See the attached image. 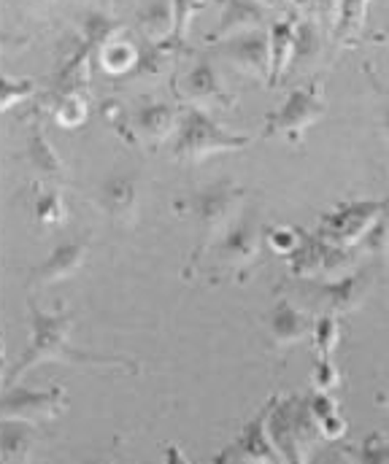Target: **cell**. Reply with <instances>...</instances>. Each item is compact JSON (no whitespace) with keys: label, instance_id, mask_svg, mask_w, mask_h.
I'll list each match as a JSON object with an SVG mask.
<instances>
[{"label":"cell","instance_id":"obj_12","mask_svg":"<svg viewBox=\"0 0 389 464\" xmlns=\"http://www.w3.org/2000/svg\"><path fill=\"white\" fill-rule=\"evenodd\" d=\"M267 438L284 464H306L303 449L295 435V394L273 397L267 413Z\"/></svg>","mask_w":389,"mask_h":464},{"label":"cell","instance_id":"obj_7","mask_svg":"<svg viewBox=\"0 0 389 464\" xmlns=\"http://www.w3.org/2000/svg\"><path fill=\"white\" fill-rule=\"evenodd\" d=\"M265 243V230L259 225V219L255 214L241 217L230 230L225 232L214 248V270L236 276L241 270H249L255 265V259L259 256V248Z\"/></svg>","mask_w":389,"mask_h":464},{"label":"cell","instance_id":"obj_30","mask_svg":"<svg viewBox=\"0 0 389 464\" xmlns=\"http://www.w3.org/2000/svg\"><path fill=\"white\" fill-rule=\"evenodd\" d=\"M52 114L65 127H79L87 119V103L82 95H57Z\"/></svg>","mask_w":389,"mask_h":464},{"label":"cell","instance_id":"obj_2","mask_svg":"<svg viewBox=\"0 0 389 464\" xmlns=\"http://www.w3.org/2000/svg\"><path fill=\"white\" fill-rule=\"evenodd\" d=\"M244 198H247L244 187H238L233 179H217L190 198V203H187L190 214L200 227V251H198L195 262H200V256L209 251V246L217 243L241 219Z\"/></svg>","mask_w":389,"mask_h":464},{"label":"cell","instance_id":"obj_38","mask_svg":"<svg viewBox=\"0 0 389 464\" xmlns=\"http://www.w3.org/2000/svg\"><path fill=\"white\" fill-rule=\"evenodd\" d=\"M82 464H114V459L112 457H98V459H87V462Z\"/></svg>","mask_w":389,"mask_h":464},{"label":"cell","instance_id":"obj_25","mask_svg":"<svg viewBox=\"0 0 389 464\" xmlns=\"http://www.w3.org/2000/svg\"><path fill=\"white\" fill-rule=\"evenodd\" d=\"M141 60V52L128 44V41H120V38H112L103 49H101V63H103V71L112 73V76H125L130 71H135Z\"/></svg>","mask_w":389,"mask_h":464},{"label":"cell","instance_id":"obj_17","mask_svg":"<svg viewBox=\"0 0 389 464\" xmlns=\"http://www.w3.org/2000/svg\"><path fill=\"white\" fill-rule=\"evenodd\" d=\"M98 206H101V211L112 222H117L122 227L132 225L135 217H138V187H135V179H130V176H112L101 187V192H98Z\"/></svg>","mask_w":389,"mask_h":464},{"label":"cell","instance_id":"obj_10","mask_svg":"<svg viewBox=\"0 0 389 464\" xmlns=\"http://www.w3.org/2000/svg\"><path fill=\"white\" fill-rule=\"evenodd\" d=\"M219 57L252 79L267 76V84H270V38L265 30H255V33L230 38V41H222Z\"/></svg>","mask_w":389,"mask_h":464},{"label":"cell","instance_id":"obj_36","mask_svg":"<svg viewBox=\"0 0 389 464\" xmlns=\"http://www.w3.org/2000/svg\"><path fill=\"white\" fill-rule=\"evenodd\" d=\"M162 464H192V462L184 457V451H181L179 446H173V443H170V446L165 449V462Z\"/></svg>","mask_w":389,"mask_h":464},{"label":"cell","instance_id":"obj_33","mask_svg":"<svg viewBox=\"0 0 389 464\" xmlns=\"http://www.w3.org/2000/svg\"><path fill=\"white\" fill-rule=\"evenodd\" d=\"M357 464H389V440L382 435H371L357 449Z\"/></svg>","mask_w":389,"mask_h":464},{"label":"cell","instance_id":"obj_23","mask_svg":"<svg viewBox=\"0 0 389 464\" xmlns=\"http://www.w3.org/2000/svg\"><path fill=\"white\" fill-rule=\"evenodd\" d=\"M308 408H311V416H314V421H316V427H319L322 440L338 443V440L346 435L349 424H346V419L341 416L338 402H336L330 394H319V392L308 394Z\"/></svg>","mask_w":389,"mask_h":464},{"label":"cell","instance_id":"obj_6","mask_svg":"<svg viewBox=\"0 0 389 464\" xmlns=\"http://www.w3.org/2000/svg\"><path fill=\"white\" fill-rule=\"evenodd\" d=\"M352 265H355V256L346 248L319 237L316 232H303V243H300L297 254L289 256V270L297 278L333 281V278L346 276Z\"/></svg>","mask_w":389,"mask_h":464},{"label":"cell","instance_id":"obj_9","mask_svg":"<svg viewBox=\"0 0 389 464\" xmlns=\"http://www.w3.org/2000/svg\"><path fill=\"white\" fill-rule=\"evenodd\" d=\"M267 413H270V402H265L258 416L244 424L238 438L219 454V459L214 464H284L267 438Z\"/></svg>","mask_w":389,"mask_h":464},{"label":"cell","instance_id":"obj_24","mask_svg":"<svg viewBox=\"0 0 389 464\" xmlns=\"http://www.w3.org/2000/svg\"><path fill=\"white\" fill-rule=\"evenodd\" d=\"M365 16H368V3H341L336 24H333V41L341 46L352 44L363 33Z\"/></svg>","mask_w":389,"mask_h":464},{"label":"cell","instance_id":"obj_22","mask_svg":"<svg viewBox=\"0 0 389 464\" xmlns=\"http://www.w3.org/2000/svg\"><path fill=\"white\" fill-rule=\"evenodd\" d=\"M297 22L300 19H295L289 14L284 19H276L267 30V38H270V84H276L281 79V73L292 65Z\"/></svg>","mask_w":389,"mask_h":464},{"label":"cell","instance_id":"obj_40","mask_svg":"<svg viewBox=\"0 0 389 464\" xmlns=\"http://www.w3.org/2000/svg\"><path fill=\"white\" fill-rule=\"evenodd\" d=\"M233 464H249V462H233Z\"/></svg>","mask_w":389,"mask_h":464},{"label":"cell","instance_id":"obj_14","mask_svg":"<svg viewBox=\"0 0 389 464\" xmlns=\"http://www.w3.org/2000/svg\"><path fill=\"white\" fill-rule=\"evenodd\" d=\"M368 289H371V276L355 270V273H346V276H341V278L316 284V286H314V297L327 308V314L338 316V314L357 311V308L363 305Z\"/></svg>","mask_w":389,"mask_h":464},{"label":"cell","instance_id":"obj_20","mask_svg":"<svg viewBox=\"0 0 389 464\" xmlns=\"http://www.w3.org/2000/svg\"><path fill=\"white\" fill-rule=\"evenodd\" d=\"M38 443V424L3 421L0 424V459L3 464H30Z\"/></svg>","mask_w":389,"mask_h":464},{"label":"cell","instance_id":"obj_27","mask_svg":"<svg viewBox=\"0 0 389 464\" xmlns=\"http://www.w3.org/2000/svg\"><path fill=\"white\" fill-rule=\"evenodd\" d=\"M68 219L60 187H46L35 198V222L44 227H60Z\"/></svg>","mask_w":389,"mask_h":464},{"label":"cell","instance_id":"obj_26","mask_svg":"<svg viewBox=\"0 0 389 464\" xmlns=\"http://www.w3.org/2000/svg\"><path fill=\"white\" fill-rule=\"evenodd\" d=\"M322 30L316 22L311 19H300L297 22V35H295V54H292V68L308 65L311 60L319 57L322 52Z\"/></svg>","mask_w":389,"mask_h":464},{"label":"cell","instance_id":"obj_5","mask_svg":"<svg viewBox=\"0 0 389 464\" xmlns=\"http://www.w3.org/2000/svg\"><path fill=\"white\" fill-rule=\"evenodd\" d=\"M325 109L327 106L319 95V84L295 87L276 111L265 116L262 138H287L289 143H300L306 130L319 121Z\"/></svg>","mask_w":389,"mask_h":464},{"label":"cell","instance_id":"obj_34","mask_svg":"<svg viewBox=\"0 0 389 464\" xmlns=\"http://www.w3.org/2000/svg\"><path fill=\"white\" fill-rule=\"evenodd\" d=\"M363 246L368 248V251H387L389 248V211L379 219V225L371 230V235L363 240Z\"/></svg>","mask_w":389,"mask_h":464},{"label":"cell","instance_id":"obj_39","mask_svg":"<svg viewBox=\"0 0 389 464\" xmlns=\"http://www.w3.org/2000/svg\"><path fill=\"white\" fill-rule=\"evenodd\" d=\"M384 41H387V44H389V30H387V35H384Z\"/></svg>","mask_w":389,"mask_h":464},{"label":"cell","instance_id":"obj_29","mask_svg":"<svg viewBox=\"0 0 389 464\" xmlns=\"http://www.w3.org/2000/svg\"><path fill=\"white\" fill-rule=\"evenodd\" d=\"M303 243V232L295 230V227H270L265 230V246L273 251V254H281V256H295L297 248Z\"/></svg>","mask_w":389,"mask_h":464},{"label":"cell","instance_id":"obj_31","mask_svg":"<svg viewBox=\"0 0 389 464\" xmlns=\"http://www.w3.org/2000/svg\"><path fill=\"white\" fill-rule=\"evenodd\" d=\"M311 383H314V392H319V394H330L341 386V372L333 364V359H316L314 372H311Z\"/></svg>","mask_w":389,"mask_h":464},{"label":"cell","instance_id":"obj_21","mask_svg":"<svg viewBox=\"0 0 389 464\" xmlns=\"http://www.w3.org/2000/svg\"><path fill=\"white\" fill-rule=\"evenodd\" d=\"M138 27L143 33V38L154 46H160L162 41H168L176 27H179V8L176 3H165V0H157V3H143L138 5Z\"/></svg>","mask_w":389,"mask_h":464},{"label":"cell","instance_id":"obj_15","mask_svg":"<svg viewBox=\"0 0 389 464\" xmlns=\"http://www.w3.org/2000/svg\"><path fill=\"white\" fill-rule=\"evenodd\" d=\"M179 121H181V116L176 114V109L170 103H143L130 116V130L135 138L146 140L149 146H160L170 135L176 138Z\"/></svg>","mask_w":389,"mask_h":464},{"label":"cell","instance_id":"obj_32","mask_svg":"<svg viewBox=\"0 0 389 464\" xmlns=\"http://www.w3.org/2000/svg\"><path fill=\"white\" fill-rule=\"evenodd\" d=\"M33 92H35V84H33L30 79L14 82L11 76H3V95H0L3 101H0V109H3V111H11L16 103L33 98Z\"/></svg>","mask_w":389,"mask_h":464},{"label":"cell","instance_id":"obj_18","mask_svg":"<svg viewBox=\"0 0 389 464\" xmlns=\"http://www.w3.org/2000/svg\"><path fill=\"white\" fill-rule=\"evenodd\" d=\"M262 22H265V5L262 3H249V0L222 3L219 22L214 27L211 41L217 38L222 44V41H230V38L255 33V30H262Z\"/></svg>","mask_w":389,"mask_h":464},{"label":"cell","instance_id":"obj_8","mask_svg":"<svg viewBox=\"0 0 389 464\" xmlns=\"http://www.w3.org/2000/svg\"><path fill=\"white\" fill-rule=\"evenodd\" d=\"M63 411H68V394L60 386L27 389L16 383L3 392V421L41 424L57 419Z\"/></svg>","mask_w":389,"mask_h":464},{"label":"cell","instance_id":"obj_16","mask_svg":"<svg viewBox=\"0 0 389 464\" xmlns=\"http://www.w3.org/2000/svg\"><path fill=\"white\" fill-rule=\"evenodd\" d=\"M314 330L311 319L306 311H300L292 300H278L273 308H270V316H267V335H270V343L276 348H289L295 343H300L308 333Z\"/></svg>","mask_w":389,"mask_h":464},{"label":"cell","instance_id":"obj_37","mask_svg":"<svg viewBox=\"0 0 389 464\" xmlns=\"http://www.w3.org/2000/svg\"><path fill=\"white\" fill-rule=\"evenodd\" d=\"M379 124H382V132L389 138V103L382 109V116H379Z\"/></svg>","mask_w":389,"mask_h":464},{"label":"cell","instance_id":"obj_3","mask_svg":"<svg viewBox=\"0 0 389 464\" xmlns=\"http://www.w3.org/2000/svg\"><path fill=\"white\" fill-rule=\"evenodd\" d=\"M252 143L249 135H236L225 130L217 119L203 109H187L181 114L176 138H173V160L184 165H198L219 151H238Z\"/></svg>","mask_w":389,"mask_h":464},{"label":"cell","instance_id":"obj_13","mask_svg":"<svg viewBox=\"0 0 389 464\" xmlns=\"http://www.w3.org/2000/svg\"><path fill=\"white\" fill-rule=\"evenodd\" d=\"M179 98L192 103V109H203L206 106H230L228 101V92L222 87V79H219V71L214 68V63L209 60H200L198 65H192L181 82H179Z\"/></svg>","mask_w":389,"mask_h":464},{"label":"cell","instance_id":"obj_19","mask_svg":"<svg viewBox=\"0 0 389 464\" xmlns=\"http://www.w3.org/2000/svg\"><path fill=\"white\" fill-rule=\"evenodd\" d=\"M24 157H27L33 173H35L38 179H44L49 187H57V181H63L65 165H63L60 154L52 149V143L46 140L41 124H33V127H30L27 146H24Z\"/></svg>","mask_w":389,"mask_h":464},{"label":"cell","instance_id":"obj_35","mask_svg":"<svg viewBox=\"0 0 389 464\" xmlns=\"http://www.w3.org/2000/svg\"><path fill=\"white\" fill-rule=\"evenodd\" d=\"M314 464H349L346 462V454H341V451H336V449H330V451H322Z\"/></svg>","mask_w":389,"mask_h":464},{"label":"cell","instance_id":"obj_1","mask_svg":"<svg viewBox=\"0 0 389 464\" xmlns=\"http://www.w3.org/2000/svg\"><path fill=\"white\" fill-rule=\"evenodd\" d=\"M30 311V343L19 353V359L5 370V389L16 386L24 372H30L38 364H98V367H120L125 372L138 375L141 367L130 356H103V353H90L71 343V333L76 324V316L65 308L60 311H44L33 300L27 303Z\"/></svg>","mask_w":389,"mask_h":464},{"label":"cell","instance_id":"obj_11","mask_svg":"<svg viewBox=\"0 0 389 464\" xmlns=\"http://www.w3.org/2000/svg\"><path fill=\"white\" fill-rule=\"evenodd\" d=\"M87 254H90L87 240H82V237L60 240L52 248V254L30 270V286H52L65 278H73L84 267Z\"/></svg>","mask_w":389,"mask_h":464},{"label":"cell","instance_id":"obj_4","mask_svg":"<svg viewBox=\"0 0 389 464\" xmlns=\"http://www.w3.org/2000/svg\"><path fill=\"white\" fill-rule=\"evenodd\" d=\"M389 211V200H352V203H338L336 208H330L322 219L316 235L341 246V248H352L360 246L371 230L379 225V219Z\"/></svg>","mask_w":389,"mask_h":464},{"label":"cell","instance_id":"obj_28","mask_svg":"<svg viewBox=\"0 0 389 464\" xmlns=\"http://www.w3.org/2000/svg\"><path fill=\"white\" fill-rule=\"evenodd\" d=\"M311 338H314V348H316L319 359H330L333 351L341 343V322H338V316L322 314V316L314 322Z\"/></svg>","mask_w":389,"mask_h":464}]
</instances>
